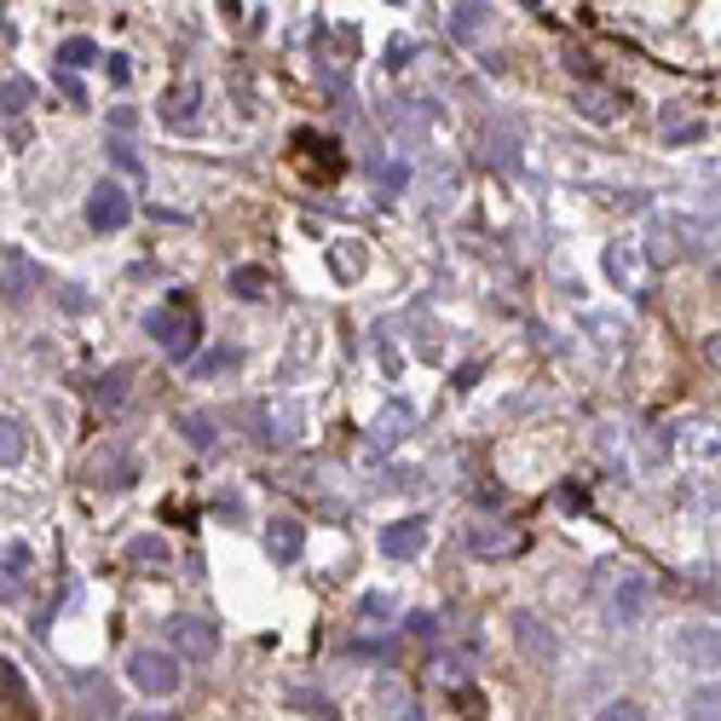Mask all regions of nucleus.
<instances>
[{"instance_id":"obj_1","label":"nucleus","mask_w":721,"mask_h":721,"mask_svg":"<svg viewBox=\"0 0 721 721\" xmlns=\"http://www.w3.org/2000/svg\"><path fill=\"white\" fill-rule=\"evenodd\" d=\"M144 336H151L162 346V358H197V341H202V318H197V301H191V289H174L162 306L144 312Z\"/></svg>"},{"instance_id":"obj_2","label":"nucleus","mask_w":721,"mask_h":721,"mask_svg":"<svg viewBox=\"0 0 721 721\" xmlns=\"http://www.w3.org/2000/svg\"><path fill=\"white\" fill-rule=\"evenodd\" d=\"M289 168L301 174L306 185H336L346 174V156H341V144L318 134V127H301V134L289 139Z\"/></svg>"},{"instance_id":"obj_3","label":"nucleus","mask_w":721,"mask_h":721,"mask_svg":"<svg viewBox=\"0 0 721 721\" xmlns=\"http://www.w3.org/2000/svg\"><path fill=\"white\" fill-rule=\"evenodd\" d=\"M127 681H134L139 693H151V698H174L185 670L168 653H156V646H139V653H127Z\"/></svg>"},{"instance_id":"obj_4","label":"nucleus","mask_w":721,"mask_h":721,"mask_svg":"<svg viewBox=\"0 0 721 721\" xmlns=\"http://www.w3.org/2000/svg\"><path fill=\"white\" fill-rule=\"evenodd\" d=\"M531 537L526 526H503V520H473L461 531V548L473 554V560H508V554H520Z\"/></svg>"},{"instance_id":"obj_5","label":"nucleus","mask_w":721,"mask_h":721,"mask_svg":"<svg viewBox=\"0 0 721 721\" xmlns=\"http://www.w3.org/2000/svg\"><path fill=\"white\" fill-rule=\"evenodd\" d=\"M127 219H134V197L122 191V185H110V179H99L87 191V226L92 231H122Z\"/></svg>"},{"instance_id":"obj_6","label":"nucleus","mask_w":721,"mask_h":721,"mask_svg":"<svg viewBox=\"0 0 721 721\" xmlns=\"http://www.w3.org/2000/svg\"><path fill=\"white\" fill-rule=\"evenodd\" d=\"M646 254H653V261H675V254H687L693 243H698V226L693 219H681V214H658L653 226H646Z\"/></svg>"},{"instance_id":"obj_7","label":"nucleus","mask_w":721,"mask_h":721,"mask_svg":"<svg viewBox=\"0 0 721 721\" xmlns=\"http://www.w3.org/2000/svg\"><path fill=\"white\" fill-rule=\"evenodd\" d=\"M254 439H261L266 451H289L294 439H301V416H294L289 404H261V410H254Z\"/></svg>"},{"instance_id":"obj_8","label":"nucleus","mask_w":721,"mask_h":721,"mask_svg":"<svg viewBox=\"0 0 721 721\" xmlns=\"http://www.w3.org/2000/svg\"><path fill=\"white\" fill-rule=\"evenodd\" d=\"M168 635H174L179 653H185V658H197V663H208V658L219 653V635H214V623H208V618L179 612V618H168Z\"/></svg>"},{"instance_id":"obj_9","label":"nucleus","mask_w":721,"mask_h":721,"mask_svg":"<svg viewBox=\"0 0 721 721\" xmlns=\"http://www.w3.org/2000/svg\"><path fill=\"white\" fill-rule=\"evenodd\" d=\"M646 606H653V583L641 578V571H623V578L612 583V623H641L646 618Z\"/></svg>"},{"instance_id":"obj_10","label":"nucleus","mask_w":721,"mask_h":721,"mask_svg":"<svg viewBox=\"0 0 721 721\" xmlns=\"http://www.w3.org/2000/svg\"><path fill=\"white\" fill-rule=\"evenodd\" d=\"M675 658L693 663V670H716L721 663V630H710V623H687V630L675 635Z\"/></svg>"},{"instance_id":"obj_11","label":"nucleus","mask_w":721,"mask_h":721,"mask_svg":"<svg viewBox=\"0 0 721 721\" xmlns=\"http://www.w3.org/2000/svg\"><path fill=\"white\" fill-rule=\"evenodd\" d=\"M421 548H428V520H421V514H410V520H399V526L381 531V554H387V560H416Z\"/></svg>"},{"instance_id":"obj_12","label":"nucleus","mask_w":721,"mask_h":721,"mask_svg":"<svg viewBox=\"0 0 721 721\" xmlns=\"http://www.w3.org/2000/svg\"><path fill=\"white\" fill-rule=\"evenodd\" d=\"M35 277H41V271H35V261H29V254L7 243V254H0V289H7V301H29Z\"/></svg>"},{"instance_id":"obj_13","label":"nucleus","mask_w":721,"mask_h":721,"mask_svg":"<svg viewBox=\"0 0 721 721\" xmlns=\"http://www.w3.org/2000/svg\"><path fill=\"white\" fill-rule=\"evenodd\" d=\"M606 277H612V283H623V294L646 301V271H641V261H635L630 243H612V249H606Z\"/></svg>"},{"instance_id":"obj_14","label":"nucleus","mask_w":721,"mask_h":721,"mask_svg":"<svg viewBox=\"0 0 721 721\" xmlns=\"http://www.w3.org/2000/svg\"><path fill=\"white\" fill-rule=\"evenodd\" d=\"M301 548H306V526L301 520H289V514H283V520H271L266 526V554H271V560H301Z\"/></svg>"},{"instance_id":"obj_15","label":"nucleus","mask_w":721,"mask_h":721,"mask_svg":"<svg viewBox=\"0 0 721 721\" xmlns=\"http://www.w3.org/2000/svg\"><path fill=\"white\" fill-rule=\"evenodd\" d=\"M479 151H485V162L491 168H508L514 156H520V134L496 116V122H485V134H479Z\"/></svg>"},{"instance_id":"obj_16","label":"nucleus","mask_w":721,"mask_h":721,"mask_svg":"<svg viewBox=\"0 0 721 721\" xmlns=\"http://www.w3.org/2000/svg\"><path fill=\"white\" fill-rule=\"evenodd\" d=\"M485 29H491V7H485V0H456V7H451V35L461 47H473Z\"/></svg>"},{"instance_id":"obj_17","label":"nucleus","mask_w":721,"mask_h":721,"mask_svg":"<svg viewBox=\"0 0 721 721\" xmlns=\"http://www.w3.org/2000/svg\"><path fill=\"white\" fill-rule=\"evenodd\" d=\"M514 641H520V653H526L531 663H554V653H560V646H554V635H548L531 612L514 618Z\"/></svg>"},{"instance_id":"obj_18","label":"nucleus","mask_w":721,"mask_h":721,"mask_svg":"<svg viewBox=\"0 0 721 721\" xmlns=\"http://www.w3.org/2000/svg\"><path fill=\"white\" fill-rule=\"evenodd\" d=\"M404 428H410V404L393 399V404L376 416V428H369V451H393L399 439H404Z\"/></svg>"},{"instance_id":"obj_19","label":"nucleus","mask_w":721,"mask_h":721,"mask_svg":"<svg viewBox=\"0 0 721 721\" xmlns=\"http://www.w3.org/2000/svg\"><path fill=\"white\" fill-rule=\"evenodd\" d=\"M428 122H433V104H421V99H399V104H387V127L404 139H421L428 134Z\"/></svg>"},{"instance_id":"obj_20","label":"nucleus","mask_w":721,"mask_h":721,"mask_svg":"<svg viewBox=\"0 0 721 721\" xmlns=\"http://www.w3.org/2000/svg\"><path fill=\"white\" fill-rule=\"evenodd\" d=\"M578 110H583L589 122H618L623 116V99H618V92H606V87H595V81H583L578 87Z\"/></svg>"},{"instance_id":"obj_21","label":"nucleus","mask_w":721,"mask_h":721,"mask_svg":"<svg viewBox=\"0 0 721 721\" xmlns=\"http://www.w3.org/2000/svg\"><path fill=\"white\" fill-rule=\"evenodd\" d=\"M197 116H202V92H197V87H179V92H168V99H162V122L179 127V134H185Z\"/></svg>"},{"instance_id":"obj_22","label":"nucleus","mask_w":721,"mask_h":721,"mask_svg":"<svg viewBox=\"0 0 721 721\" xmlns=\"http://www.w3.org/2000/svg\"><path fill=\"white\" fill-rule=\"evenodd\" d=\"M127 381H134V369H104V376L92 381V404H99V410H110V416H116L122 404H127Z\"/></svg>"},{"instance_id":"obj_23","label":"nucleus","mask_w":721,"mask_h":721,"mask_svg":"<svg viewBox=\"0 0 721 721\" xmlns=\"http://www.w3.org/2000/svg\"><path fill=\"white\" fill-rule=\"evenodd\" d=\"M237 364H243V346H237V341H219V346H208V353L197 358V381L226 376V369H237Z\"/></svg>"},{"instance_id":"obj_24","label":"nucleus","mask_w":721,"mask_h":721,"mask_svg":"<svg viewBox=\"0 0 721 721\" xmlns=\"http://www.w3.org/2000/svg\"><path fill=\"white\" fill-rule=\"evenodd\" d=\"M0 693H7V710H17V716H35V705H29V687H24V670H17L12 658H0Z\"/></svg>"},{"instance_id":"obj_25","label":"nucleus","mask_w":721,"mask_h":721,"mask_svg":"<svg viewBox=\"0 0 721 721\" xmlns=\"http://www.w3.org/2000/svg\"><path fill=\"white\" fill-rule=\"evenodd\" d=\"M127 560H134V566H156V571H168V566H174V548L162 543V537H151V531H144V537H134V543H127Z\"/></svg>"},{"instance_id":"obj_26","label":"nucleus","mask_w":721,"mask_h":721,"mask_svg":"<svg viewBox=\"0 0 721 721\" xmlns=\"http://www.w3.org/2000/svg\"><path fill=\"white\" fill-rule=\"evenodd\" d=\"M92 473H99V485H134V479H139V468H134V456H127V451L99 456V461H92Z\"/></svg>"},{"instance_id":"obj_27","label":"nucleus","mask_w":721,"mask_h":721,"mask_svg":"<svg viewBox=\"0 0 721 721\" xmlns=\"http://www.w3.org/2000/svg\"><path fill=\"white\" fill-rule=\"evenodd\" d=\"M266 289H271V277L261 266H237L231 271V294H237V301H266Z\"/></svg>"},{"instance_id":"obj_28","label":"nucleus","mask_w":721,"mask_h":721,"mask_svg":"<svg viewBox=\"0 0 721 721\" xmlns=\"http://www.w3.org/2000/svg\"><path fill=\"white\" fill-rule=\"evenodd\" d=\"M52 64H64V69H87V64H99V47L87 41V35H69V41H59V59Z\"/></svg>"},{"instance_id":"obj_29","label":"nucleus","mask_w":721,"mask_h":721,"mask_svg":"<svg viewBox=\"0 0 721 721\" xmlns=\"http://www.w3.org/2000/svg\"><path fill=\"white\" fill-rule=\"evenodd\" d=\"M179 439H185L191 451H214V421L197 416V410H185V416H179Z\"/></svg>"},{"instance_id":"obj_30","label":"nucleus","mask_w":721,"mask_h":721,"mask_svg":"<svg viewBox=\"0 0 721 721\" xmlns=\"http://www.w3.org/2000/svg\"><path fill=\"white\" fill-rule=\"evenodd\" d=\"M76 687L87 698V716H116V698H110V687H104L99 675H76Z\"/></svg>"},{"instance_id":"obj_31","label":"nucleus","mask_w":721,"mask_h":721,"mask_svg":"<svg viewBox=\"0 0 721 721\" xmlns=\"http://www.w3.org/2000/svg\"><path fill=\"white\" fill-rule=\"evenodd\" d=\"M29 99H35L29 76H7V87H0V104H7V122H12V116H24V110H29Z\"/></svg>"},{"instance_id":"obj_32","label":"nucleus","mask_w":721,"mask_h":721,"mask_svg":"<svg viewBox=\"0 0 721 721\" xmlns=\"http://www.w3.org/2000/svg\"><path fill=\"white\" fill-rule=\"evenodd\" d=\"M393 612H399L393 595H364V600H358V623H364V630H381Z\"/></svg>"},{"instance_id":"obj_33","label":"nucleus","mask_w":721,"mask_h":721,"mask_svg":"<svg viewBox=\"0 0 721 721\" xmlns=\"http://www.w3.org/2000/svg\"><path fill=\"white\" fill-rule=\"evenodd\" d=\"M0 461H7V468H12V461H24V421H0Z\"/></svg>"},{"instance_id":"obj_34","label":"nucleus","mask_w":721,"mask_h":721,"mask_svg":"<svg viewBox=\"0 0 721 721\" xmlns=\"http://www.w3.org/2000/svg\"><path fill=\"white\" fill-rule=\"evenodd\" d=\"M329 266H336L341 277H358L364 271V243H336L329 249Z\"/></svg>"},{"instance_id":"obj_35","label":"nucleus","mask_w":721,"mask_h":721,"mask_svg":"<svg viewBox=\"0 0 721 721\" xmlns=\"http://www.w3.org/2000/svg\"><path fill=\"white\" fill-rule=\"evenodd\" d=\"M433 675L445 681V687H461V681H468V658H461V653H445V658L433 663Z\"/></svg>"},{"instance_id":"obj_36","label":"nucleus","mask_w":721,"mask_h":721,"mask_svg":"<svg viewBox=\"0 0 721 721\" xmlns=\"http://www.w3.org/2000/svg\"><path fill=\"white\" fill-rule=\"evenodd\" d=\"M0 566H7V589H12V583L29 571V548H24V543H7V560H0Z\"/></svg>"},{"instance_id":"obj_37","label":"nucleus","mask_w":721,"mask_h":721,"mask_svg":"<svg viewBox=\"0 0 721 721\" xmlns=\"http://www.w3.org/2000/svg\"><path fill=\"white\" fill-rule=\"evenodd\" d=\"M404 185H410V162H387V168H381V191L399 197Z\"/></svg>"},{"instance_id":"obj_38","label":"nucleus","mask_w":721,"mask_h":721,"mask_svg":"<svg viewBox=\"0 0 721 721\" xmlns=\"http://www.w3.org/2000/svg\"><path fill=\"white\" fill-rule=\"evenodd\" d=\"M693 716L721 721V687H698V693H693Z\"/></svg>"},{"instance_id":"obj_39","label":"nucleus","mask_w":721,"mask_h":721,"mask_svg":"<svg viewBox=\"0 0 721 721\" xmlns=\"http://www.w3.org/2000/svg\"><path fill=\"white\" fill-rule=\"evenodd\" d=\"M289 705L306 710V716H336V705H329V698H318V693H289Z\"/></svg>"},{"instance_id":"obj_40","label":"nucleus","mask_w":721,"mask_h":721,"mask_svg":"<svg viewBox=\"0 0 721 721\" xmlns=\"http://www.w3.org/2000/svg\"><path fill=\"white\" fill-rule=\"evenodd\" d=\"M600 716H606V721H641V716H646V710H641V705H635V698H612V705H606V710H600Z\"/></svg>"},{"instance_id":"obj_41","label":"nucleus","mask_w":721,"mask_h":721,"mask_svg":"<svg viewBox=\"0 0 721 721\" xmlns=\"http://www.w3.org/2000/svg\"><path fill=\"white\" fill-rule=\"evenodd\" d=\"M110 162H116L122 174H139V156H134V144H127V139H116V144H110Z\"/></svg>"},{"instance_id":"obj_42","label":"nucleus","mask_w":721,"mask_h":721,"mask_svg":"<svg viewBox=\"0 0 721 721\" xmlns=\"http://www.w3.org/2000/svg\"><path fill=\"white\" fill-rule=\"evenodd\" d=\"M104 69H110V81H116V87H127V81H134V64H127L122 52H116V59H104Z\"/></svg>"},{"instance_id":"obj_43","label":"nucleus","mask_w":721,"mask_h":721,"mask_svg":"<svg viewBox=\"0 0 721 721\" xmlns=\"http://www.w3.org/2000/svg\"><path fill=\"white\" fill-rule=\"evenodd\" d=\"M566 69H571V76H578V81H595V64H589L583 52H566Z\"/></svg>"},{"instance_id":"obj_44","label":"nucleus","mask_w":721,"mask_h":721,"mask_svg":"<svg viewBox=\"0 0 721 721\" xmlns=\"http://www.w3.org/2000/svg\"><path fill=\"white\" fill-rule=\"evenodd\" d=\"M560 508H571V514H583V508H589V496H583L578 485H560Z\"/></svg>"},{"instance_id":"obj_45","label":"nucleus","mask_w":721,"mask_h":721,"mask_svg":"<svg viewBox=\"0 0 721 721\" xmlns=\"http://www.w3.org/2000/svg\"><path fill=\"white\" fill-rule=\"evenodd\" d=\"M59 87H64V99H69V104H87V92H81V81H76V69H64V81H59Z\"/></svg>"},{"instance_id":"obj_46","label":"nucleus","mask_w":721,"mask_h":721,"mask_svg":"<svg viewBox=\"0 0 721 721\" xmlns=\"http://www.w3.org/2000/svg\"><path fill=\"white\" fill-rule=\"evenodd\" d=\"M473 381H479V364H461L456 369V393H473Z\"/></svg>"},{"instance_id":"obj_47","label":"nucleus","mask_w":721,"mask_h":721,"mask_svg":"<svg viewBox=\"0 0 721 721\" xmlns=\"http://www.w3.org/2000/svg\"><path fill=\"white\" fill-rule=\"evenodd\" d=\"M134 122H139L134 110H110V127H116V134H134Z\"/></svg>"},{"instance_id":"obj_48","label":"nucleus","mask_w":721,"mask_h":721,"mask_svg":"<svg viewBox=\"0 0 721 721\" xmlns=\"http://www.w3.org/2000/svg\"><path fill=\"white\" fill-rule=\"evenodd\" d=\"M705 358H710V364L721 369V336H710V341H705Z\"/></svg>"}]
</instances>
